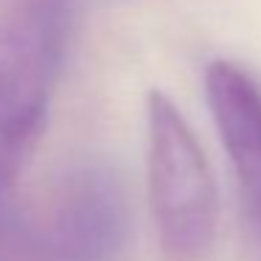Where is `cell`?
I'll list each match as a JSON object with an SVG mask.
<instances>
[{"label": "cell", "mask_w": 261, "mask_h": 261, "mask_svg": "<svg viewBox=\"0 0 261 261\" xmlns=\"http://www.w3.org/2000/svg\"><path fill=\"white\" fill-rule=\"evenodd\" d=\"M65 34V0H12L0 9V188L17 186L40 143Z\"/></svg>", "instance_id": "1"}, {"label": "cell", "mask_w": 261, "mask_h": 261, "mask_svg": "<svg viewBox=\"0 0 261 261\" xmlns=\"http://www.w3.org/2000/svg\"><path fill=\"white\" fill-rule=\"evenodd\" d=\"M146 177L163 261H208L219 225L214 171L186 115L160 90L146 96Z\"/></svg>", "instance_id": "2"}, {"label": "cell", "mask_w": 261, "mask_h": 261, "mask_svg": "<svg viewBox=\"0 0 261 261\" xmlns=\"http://www.w3.org/2000/svg\"><path fill=\"white\" fill-rule=\"evenodd\" d=\"M121 230V194L104 171L70 174L42 202L0 188V261H107Z\"/></svg>", "instance_id": "3"}, {"label": "cell", "mask_w": 261, "mask_h": 261, "mask_svg": "<svg viewBox=\"0 0 261 261\" xmlns=\"http://www.w3.org/2000/svg\"><path fill=\"white\" fill-rule=\"evenodd\" d=\"M205 98L244 202L261 222V87L233 62H211Z\"/></svg>", "instance_id": "4"}]
</instances>
